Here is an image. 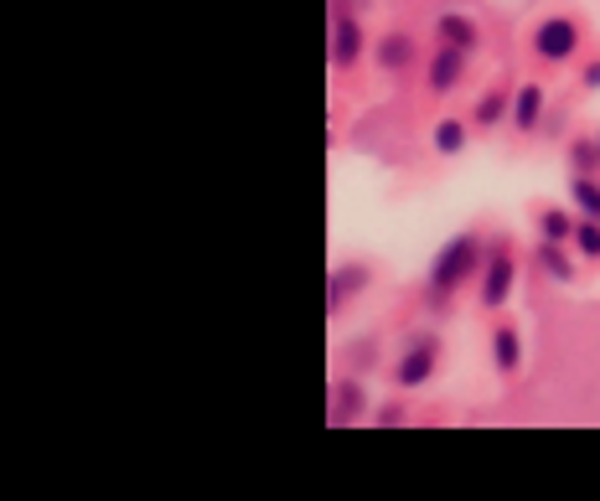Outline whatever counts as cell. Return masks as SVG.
Here are the masks:
<instances>
[{
	"label": "cell",
	"mask_w": 600,
	"mask_h": 501,
	"mask_svg": "<svg viewBox=\"0 0 600 501\" xmlns=\"http://www.w3.org/2000/svg\"><path fill=\"white\" fill-rule=\"evenodd\" d=\"M471 259H477V243H471V238H456V243L441 253V264H435V289L445 295V289L460 279V274L471 270Z\"/></svg>",
	"instance_id": "obj_1"
},
{
	"label": "cell",
	"mask_w": 600,
	"mask_h": 501,
	"mask_svg": "<svg viewBox=\"0 0 600 501\" xmlns=\"http://www.w3.org/2000/svg\"><path fill=\"white\" fill-rule=\"evenodd\" d=\"M575 41H580V32H575V26H569V21H543L539 26V37H533V47H539L543 58H569V52H575Z\"/></svg>",
	"instance_id": "obj_2"
},
{
	"label": "cell",
	"mask_w": 600,
	"mask_h": 501,
	"mask_svg": "<svg viewBox=\"0 0 600 501\" xmlns=\"http://www.w3.org/2000/svg\"><path fill=\"white\" fill-rule=\"evenodd\" d=\"M352 58H358V26H352L347 16H337V21H332V62L347 68Z\"/></svg>",
	"instance_id": "obj_3"
},
{
	"label": "cell",
	"mask_w": 600,
	"mask_h": 501,
	"mask_svg": "<svg viewBox=\"0 0 600 501\" xmlns=\"http://www.w3.org/2000/svg\"><path fill=\"white\" fill-rule=\"evenodd\" d=\"M507 285H513V264H507V259H492L481 300H487V306H502V300H507Z\"/></svg>",
	"instance_id": "obj_4"
},
{
	"label": "cell",
	"mask_w": 600,
	"mask_h": 501,
	"mask_svg": "<svg viewBox=\"0 0 600 501\" xmlns=\"http://www.w3.org/2000/svg\"><path fill=\"white\" fill-rule=\"evenodd\" d=\"M441 37L456 47V52H466L471 41H477V32H471V21H460V16H445L441 21Z\"/></svg>",
	"instance_id": "obj_5"
},
{
	"label": "cell",
	"mask_w": 600,
	"mask_h": 501,
	"mask_svg": "<svg viewBox=\"0 0 600 501\" xmlns=\"http://www.w3.org/2000/svg\"><path fill=\"white\" fill-rule=\"evenodd\" d=\"M456 73H460V52L451 47V52H441V58H435V68H430V83H435V88H451V83H456Z\"/></svg>",
	"instance_id": "obj_6"
},
{
	"label": "cell",
	"mask_w": 600,
	"mask_h": 501,
	"mask_svg": "<svg viewBox=\"0 0 600 501\" xmlns=\"http://www.w3.org/2000/svg\"><path fill=\"white\" fill-rule=\"evenodd\" d=\"M424 378H430V351H409V357H404V367H399V383H424Z\"/></svg>",
	"instance_id": "obj_7"
},
{
	"label": "cell",
	"mask_w": 600,
	"mask_h": 501,
	"mask_svg": "<svg viewBox=\"0 0 600 501\" xmlns=\"http://www.w3.org/2000/svg\"><path fill=\"white\" fill-rule=\"evenodd\" d=\"M492 351H497V367H518V336L502 326L497 331V342H492Z\"/></svg>",
	"instance_id": "obj_8"
},
{
	"label": "cell",
	"mask_w": 600,
	"mask_h": 501,
	"mask_svg": "<svg viewBox=\"0 0 600 501\" xmlns=\"http://www.w3.org/2000/svg\"><path fill=\"white\" fill-rule=\"evenodd\" d=\"M518 124H523V130H533V124H539V88H523V94H518Z\"/></svg>",
	"instance_id": "obj_9"
},
{
	"label": "cell",
	"mask_w": 600,
	"mask_h": 501,
	"mask_svg": "<svg viewBox=\"0 0 600 501\" xmlns=\"http://www.w3.org/2000/svg\"><path fill=\"white\" fill-rule=\"evenodd\" d=\"M460 140H466V130H460L456 119H445L441 130H435V145H441L445 155H451V151H460Z\"/></svg>",
	"instance_id": "obj_10"
},
{
	"label": "cell",
	"mask_w": 600,
	"mask_h": 501,
	"mask_svg": "<svg viewBox=\"0 0 600 501\" xmlns=\"http://www.w3.org/2000/svg\"><path fill=\"white\" fill-rule=\"evenodd\" d=\"M575 196H580V207H585V213H596V217H600V187L580 181V187H575Z\"/></svg>",
	"instance_id": "obj_11"
},
{
	"label": "cell",
	"mask_w": 600,
	"mask_h": 501,
	"mask_svg": "<svg viewBox=\"0 0 600 501\" xmlns=\"http://www.w3.org/2000/svg\"><path fill=\"white\" fill-rule=\"evenodd\" d=\"M404 58H409V41H404V37H388V41H383V62H394V68H399Z\"/></svg>",
	"instance_id": "obj_12"
},
{
	"label": "cell",
	"mask_w": 600,
	"mask_h": 501,
	"mask_svg": "<svg viewBox=\"0 0 600 501\" xmlns=\"http://www.w3.org/2000/svg\"><path fill=\"white\" fill-rule=\"evenodd\" d=\"M575 238H580V249L590 253V259H600V228H580Z\"/></svg>",
	"instance_id": "obj_13"
},
{
	"label": "cell",
	"mask_w": 600,
	"mask_h": 501,
	"mask_svg": "<svg viewBox=\"0 0 600 501\" xmlns=\"http://www.w3.org/2000/svg\"><path fill=\"white\" fill-rule=\"evenodd\" d=\"M543 232H549V238H564V232H569V223H564L560 213H549V217H543Z\"/></svg>",
	"instance_id": "obj_14"
},
{
	"label": "cell",
	"mask_w": 600,
	"mask_h": 501,
	"mask_svg": "<svg viewBox=\"0 0 600 501\" xmlns=\"http://www.w3.org/2000/svg\"><path fill=\"white\" fill-rule=\"evenodd\" d=\"M585 83H590V88H600V62H596V68H585Z\"/></svg>",
	"instance_id": "obj_15"
}]
</instances>
